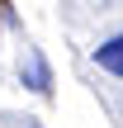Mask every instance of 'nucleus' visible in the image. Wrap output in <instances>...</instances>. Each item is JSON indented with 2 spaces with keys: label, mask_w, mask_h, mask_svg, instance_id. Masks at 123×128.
I'll use <instances>...</instances> for the list:
<instances>
[{
  "label": "nucleus",
  "mask_w": 123,
  "mask_h": 128,
  "mask_svg": "<svg viewBox=\"0 0 123 128\" xmlns=\"http://www.w3.org/2000/svg\"><path fill=\"white\" fill-rule=\"evenodd\" d=\"M19 76H24V86H28V90H38V95H47V90H52V76H47V66H43V57H38L33 48L24 52V62H19Z\"/></svg>",
  "instance_id": "1"
},
{
  "label": "nucleus",
  "mask_w": 123,
  "mask_h": 128,
  "mask_svg": "<svg viewBox=\"0 0 123 128\" xmlns=\"http://www.w3.org/2000/svg\"><path fill=\"white\" fill-rule=\"evenodd\" d=\"M95 66L123 81V33H114L109 43H100V48H95Z\"/></svg>",
  "instance_id": "2"
}]
</instances>
